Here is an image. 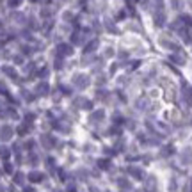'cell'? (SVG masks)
<instances>
[]
</instances>
